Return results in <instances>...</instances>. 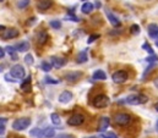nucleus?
Instances as JSON below:
<instances>
[{"mask_svg":"<svg viewBox=\"0 0 158 138\" xmlns=\"http://www.w3.org/2000/svg\"><path fill=\"white\" fill-rule=\"evenodd\" d=\"M31 122L32 121L30 117H20L12 122V128L15 131H25L26 128H28L31 126Z\"/></svg>","mask_w":158,"mask_h":138,"instance_id":"1","label":"nucleus"},{"mask_svg":"<svg viewBox=\"0 0 158 138\" xmlns=\"http://www.w3.org/2000/svg\"><path fill=\"white\" fill-rule=\"evenodd\" d=\"M109 104H110V99H109V97H107L106 94H98V95H96V97L93 98V100H92V105H93L94 108H97V109H104V108H107Z\"/></svg>","mask_w":158,"mask_h":138,"instance_id":"2","label":"nucleus"},{"mask_svg":"<svg viewBox=\"0 0 158 138\" xmlns=\"http://www.w3.org/2000/svg\"><path fill=\"white\" fill-rule=\"evenodd\" d=\"M147 100H148V97L145 94H132L126 97L125 103L129 105H140V104L147 103Z\"/></svg>","mask_w":158,"mask_h":138,"instance_id":"3","label":"nucleus"},{"mask_svg":"<svg viewBox=\"0 0 158 138\" xmlns=\"http://www.w3.org/2000/svg\"><path fill=\"white\" fill-rule=\"evenodd\" d=\"M114 121H115V124L119 125V126H127L131 122V116L129 114L120 112V114H117L114 116Z\"/></svg>","mask_w":158,"mask_h":138,"instance_id":"4","label":"nucleus"},{"mask_svg":"<svg viewBox=\"0 0 158 138\" xmlns=\"http://www.w3.org/2000/svg\"><path fill=\"white\" fill-rule=\"evenodd\" d=\"M127 77H129V75H127L126 71H124V70H119V71H115V72L113 73L112 79L114 81V83L121 84V83H124V82L127 81Z\"/></svg>","mask_w":158,"mask_h":138,"instance_id":"5","label":"nucleus"},{"mask_svg":"<svg viewBox=\"0 0 158 138\" xmlns=\"http://www.w3.org/2000/svg\"><path fill=\"white\" fill-rule=\"evenodd\" d=\"M10 75L15 78V79H22L26 75L25 69L21 66V65H14L11 70H10Z\"/></svg>","mask_w":158,"mask_h":138,"instance_id":"6","label":"nucleus"},{"mask_svg":"<svg viewBox=\"0 0 158 138\" xmlns=\"http://www.w3.org/2000/svg\"><path fill=\"white\" fill-rule=\"evenodd\" d=\"M83 122H85V116L82 114H74L68 120V125L69 126H81Z\"/></svg>","mask_w":158,"mask_h":138,"instance_id":"7","label":"nucleus"},{"mask_svg":"<svg viewBox=\"0 0 158 138\" xmlns=\"http://www.w3.org/2000/svg\"><path fill=\"white\" fill-rule=\"evenodd\" d=\"M49 63L52 64L53 67H55V69H60V67H64V66L66 65L68 61H66L65 58H61V56H52Z\"/></svg>","mask_w":158,"mask_h":138,"instance_id":"8","label":"nucleus"},{"mask_svg":"<svg viewBox=\"0 0 158 138\" xmlns=\"http://www.w3.org/2000/svg\"><path fill=\"white\" fill-rule=\"evenodd\" d=\"M81 76H82V72H80V71H70V72H68L65 75V79L68 82L74 83V82H77L79 81L80 78H81Z\"/></svg>","mask_w":158,"mask_h":138,"instance_id":"9","label":"nucleus"},{"mask_svg":"<svg viewBox=\"0 0 158 138\" xmlns=\"http://www.w3.org/2000/svg\"><path fill=\"white\" fill-rule=\"evenodd\" d=\"M19 34H20V32L16 28H9V30H6L4 32V34L1 35V38L2 39H12V38L19 37Z\"/></svg>","mask_w":158,"mask_h":138,"instance_id":"10","label":"nucleus"},{"mask_svg":"<svg viewBox=\"0 0 158 138\" xmlns=\"http://www.w3.org/2000/svg\"><path fill=\"white\" fill-rule=\"evenodd\" d=\"M71 99H73V93L69 92V91H64L59 95V103L61 104H68Z\"/></svg>","mask_w":158,"mask_h":138,"instance_id":"11","label":"nucleus"},{"mask_svg":"<svg viewBox=\"0 0 158 138\" xmlns=\"http://www.w3.org/2000/svg\"><path fill=\"white\" fill-rule=\"evenodd\" d=\"M147 31H148V35L153 39H158V25L156 23H150L147 26Z\"/></svg>","mask_w":158,"mask_h":138,"instance_id":"12","label":"nucleus"},{"mask_svg":"<svg viewBox=\"0 0 158 138\" xmlns=\"http://www.w3.org/2000/svg\"><path fill=\"white\" fill-rule=\"evenodd\" d=\"M109 125H110V120H109V117L103 116V117L99 120V127H98V131H99V132H104V131L109 127Z\"/></svg>","mask_w":158,"mask_h":138,"instance_id":"13","label":"nucleus"},{"mask_svg":"<svg viewBox=\"0 0 158 138\" xmlns=\"http://www.w3.org/2000/svg\"><path fill=\"white\" fill-rule=\"evenodd\" d=\"M106 15H107V18L109 20V22H110V25H112L113 27H119V26L121 25V22H120V20H119L118 17H115V16H114L112 12H109L108 10H107Z\"/></svg>","mask_w":158,"mask_h":138,"instance_id":"14","label":"nucleus"},{"mask_svg":"<svg viewBox=\"0 0 158 138\" xmlns=\"http://www.w3.org/2000/svg\"><path fill=\"white\" fill-rule=\"evenodd\" d=\"M31 82H32V77H31V76L26 77V78L21 82V89H22L23 92H26V93L31 92Z\"/></svg>","mask_w":158,"mask_h":138,"instance_id":"15","label":"nucleus"},{"mask_svg":"<svg viewBox=\"0 0 158 138\" xmlns=\"http://www.w3.org/2000/svg\"><path fill=\"white\" fill-rule=\"evenodd\" d=\"M14 48L16 49V51H21V53H23V51H27V50L30 49V43L26 42V40H23V42L17 43L16 45H14Z\"/></svg>","mask_w":158,"mask_h":138,"instance_id":"16","label":"nucleus"},{"mask_svg":"<svg viewBox=\"0 0 158 138\" xmlns=\"http://www.w3.org/2000/svg\"><path fill=\"white\" fill-rule=\"evenodd\" d=\"M92 77H93V79H96V81H104V79H107V75H106V72H104L103 70H97V71H94L93 75H92Z\"/></svg>","mask_w":158,"mask_h":138,"instance_id":"17","label":"nucleus"},{"mask_svg":"<svg viewBox=\"0 0 158 138\" xmlns=\"http://www.w3.org/2000/svg\"><path fill=\"white\" fill-rule=\"evenodd\" d=\"M52 5H53V1H52V0H40L37 6H38V9H40V11H45V10H48Z\"/></svg>","mask_w":158,"mask_h":138,"instance_id":"18","label":"nucleus"},{"mask_svg":"<svg viewBox=\"0 0 158 138\" xmlns=\"http://www.w3.org/2000/svg\"><path fill=\"white\" fill-rule=\"evenodd\" d=\"M94 9V5L92 4V2H89V1H86L83 5H82V7H81V11L83 12V14H91L92 12V10Z\"/></svg>","mask_w":158,"mask_h":138,"instance_id":"19","label":"nucleus"},{"mask_svg":"<svg viewBox=\"0 0 158 138\" xmlns=\"http://www.w3.org/2000/svg\"><path fill=\"white\" fill-rule=\"evenodd\" d=\"M48 39H49V35L47 32H44V31H40L38 35H37V40H38V43H40V45H43V44H45L47 42H48Z\"/></svg>","mask_w":158,"mask_h":138,"instance_id":"20","label":"nucleus"},{"mask_svg":"<svg viewBox=\"0 0 158 138\" xmlns=\"http://www.w3.org/2000/svg\"><path fill=\"white\" fill-rule=\"evenodd\" d=\"M55 137V130L53 127L43 128V138H53Z\"/></svg>","mask_w":158,"mask_h":138,"instance_id":"21","label":"nucleus"},{"mask_svg":"<svg viewBox=\"0 0 158 138\" xmlns=\"http://www.w3.org/2000/svg\"><path fill=\"white\" fill-rule=\"evenodd\" d=\"M5 51L11 56V59L12 60H17V54H16V49L14 48V47H11V45H7L6 48H5Z\"/></svg>","mask_w":158,"mask_h":138,"instance_id":"22","label":"nucleus"},{"mask_svg":"<svg viewBox=\"0 0 158 138\" xmlns=\"http://www.w3.org/2000/svg\"><path fill=\"white\" fill-rule=\"evenodd\" d=\"M88 60V56H87V50H82L80 51V54L77 55V63L79 64H83Z\"/></svg>","mask_w":158,"mask_h":138,"instance_id":"23","label":"nucleus"},{"mask_svg":"<svg viewBox=\"0 0 158 138\" xmlns=\"http://www.w3.org/2000/svg\"><path fill=\"white\" fill-rule=\"evenodd\" d=\"M50 120H52V122H53L55 126H59V125L61 124V119H60V116H59L56 112H53V114L50 115Z\"/></svg>","mask_w":158,"mask_h":138,"instance_id":"24","label":"nucleus"},{"mask_svg":"<svg viewBox=\"0 0 158 138\" xmlns=\"http://www.w3.org/2000/svg\"><path fill=\"white\" fill-rule=\"evenodd\" d=\"M30 135H31L32 137L43 138V130H40V128H33V130H31Z\"/></svg>","mask_w":158,"mask_h":138,"instance_id":"25","label":"nucleus"},{"mask_svg":"<svg viewBox=\"0 0 158 138\" xmlns=\"http://www.w3.org/2000/svg\"><path fill=\"white\" fill-rule=\"evenodd\" d=\"M52 64L50 63H48V61H43L42 64H40V69L43 70V71H45V72H49L50 70H52Z\"/></svg>","mask_w":158,"mask_h":138,"instance_id":"26","label":"nucleus"},{"mask_svg":"<svg viewBox=\"0 0 158 138\" xmlns=\"http://www.w3.org/2000/svg\"><path fill=\"white\" fill-rule=\"evenodd\" d=\"M49 25H50V27H52V28H54V30H59V28H61V22H60V21H58V20L50 21V22H49Z\"/></svg>","mask_w":158,"mask_h":138,"instance_id":"27","label":"nucleus"},{"mask_svg":"<svg viewBox=\"0 0 158 138\" xmlns=\"http://www.w3.org/2000/svg\"><path fill=\"white\" fill-rule=\"evenodd\" d=\"M44 82H45L47 84H58V83H59L58 79H54V78H52L50 76H45V77H44Z\"/></svg>","mask_w":158,"mask_h":138,"instance_id":"28","label":"nucleus"},{"mask_svg":"<svg viewBox=\"0 0 158 138\" xmlns=\"http://www.w3.org/2000/svg\"><path fill=\"white\" fill-rule=\"evenodd\" d=\"M5 124H6V120L5 119H0V136H2L5 133V130H6Z\"/></svg>","mask_w":158,"mask_h":138,"instance_id":"29","label":"nucleus"},{"mask_svg":"<svg viewBox=\"0 0 158 138\" xmlns=\"http://www.w3.org/2000/svg\"><path fill=\"white\" fill-rule=\"evenodd\" d=\"M64 20H66V21H74V22H79L80 21L79 17H76V16H75V15H73V14L66 15V16L64 17Z\"/></svg>","mask_w":158,"mask_h":138,"instance_id":"30","label":"nucleus"},{"mask_svg":"<svg viewBox=\"0 0 158 138\" xmlns=\"http://www.w3.org/2000/svg\"><path fill=\"white\" fill-rule=\"evenodd\" d=\"M142 49L143 50H146L148 54H151V55H153L155 54V51H153V49H152V47L148 44V43H145L143 45H142Z\"/></svg>","mask_w":158,"mask_h":138,"instance_id":"31","label":"nucleus"},{"mask_svg":"<svg viewBox=\"0 0 158 138\" xmlns=\"http://www.w3.org/2000/svg\"><path fill=\"white\" fill-rule=\"evenodd\" d=\"M25 63H26L27 65H33V63H35L33 56H32L31 54H27V55L25 56Z\"/></svg>","mask_w":158,"mask_h":138,"instance_id":"32","label":"nucleus"},{"mask_svg":"<svg viewBox=\"0 0 158 138\" xmlns=\"http://www.w3.org/2000/svg\"><path fill=\"white\" fill-rule=\"evenodd\" d=\"M146 61H147L148 64H155L156 61H158V56L155 55V54L151 55V56H147V58H146Z\"/></svg>","mask_w":158,"mask_h":138,"instance_id":"33","label":"nucleus"},{"mask_svg":"<svg viewBox=\"0 0 158 138\" xmlns=\"http://www.w3.org/2000/svg\"><path fill=\"white\" fill-rule=\"evenodd\" d=\"M130 32L132 34H139L140 33V26L139 25H132L131 28H130Z\"/></svg>","mask_w":158,"mask_h":138,"instance_id":"34","label":"nucleus"},{"mask_svg":"<svg viewBox=\"0 0 158 138\" xmlns=\"http://www.w3.org/2000/svg\"><path fill=\"white\" fill-rule=\"evenodd\" d=\"M28 4H30V0H20L19 4H17V6L20 9H25L26 6H28Z\"/></svg>","mask_w":158,"mask_h":138,"instance_id":"35","label":"nucleus"},{"mask_svg":"<svg viewBox=\"0 0 158 138\" xmlns=\"http://www.w3.org/2000/svg\"><path fill=\"white\" fill-rule=\"evenodd\" d=\"M98 38H99V34H91L88 37V39H87V43L91 44V43H93L94 40H97Z\"/></svg>","mask_w":158,"mask_h":138,"instance_id":"36","label":"nucleus"},{"mask_svg":"<svg viewBox=\"0 0 158 138\" xmlns=\"http://www.w3.org/2000/svg\"><path fill=\"white\" fill-rule=\"evenodd\" d=\"M102 138H118V136L114 132H108V133H103Z\"/></svg>","mask_w":158,"mask_h":138,"instance_id":"37","label":"nucleus"},{"mask_svg":"<svg viewBox=\"0 0 158 138\" xmlns=\"http://www.w3.org/2000/svg\"><path fill=\"white\" fill-rule=\"evenodd\" d=\"M5 79H6L7 82H16V79H15L14 77H11L10 73H6V75H5Z\"/></svg>","mask_w":158,"mask_h":138,"instance_id":"38","label":"nucleus"},{"mask_svg":"<svg viewBox=\"0 0 158 138\" xmlns=\"http://www.w3.org/2000/svg\"><path fill=\"white\" fill-rule=\"evenodd\" d=\"M35 21H36V17L28 18V20H27V22H26V26H32V25L35 23Z\"/></svg>","mask_w":158,"mask_h":138,"instance_id":"39","label":"nucleus"},{"mask_svg":"<svg viewBox=\"0 0 158 138\" xmlns=\"http://www.w3.org/2000/svg\"><path fill=\"white\" fill-rule=\"evenodd\" d=\"M55 138H75V137L71 136V135H59V136H56Z\"/></svg>","mask_w":158,"mask_h":138,"instance_id":"40","label":"nucleus"},{"mask_svg":"<svg viewBox=\"0 0 158 138\" xmlns=\"http://www.w3.org/2000/svg\"><path fill=\"white\" fill-rule=\"evenodd\" d=\"M94 2H96V4H94V7H97V9H101V7H102V2H101L99 0H96Z\"/></svg>","mask_w":158,"mask_h":138,"instance_id":"41","label":"nucleus"},{"mask_svg":"<svg viewBox=\"0 0 158 138\" xmlns=\"http://www.w3.org/2000/svg\"><path fill=\"white\" fill-rule=\"evenodd\" d=\"M4 56H5V49L0 47V59H2Z\"/></svg>","mask_w":158,"mask_h":138,"instance_id":"42","label":"nucleus"},{"mask_svg":"<svg viewBox=\"0 0 158 138\" xmlns=\"http://www.w3.org/2000/svg\"><path fill=\"white\" fill-rule=\"evenodd\" d=\"M5 31H6L5 26H1V25H0V37H1V35L4 34V32H5Z\"/></svg>","mask_w":158,"mask_h":138,"instance_id":"43","label":"nucleus"},{"mask_svg":"<svg viewBox=\"0 0 158 138\" xmlns=\"http://www.w3.org/2000/svg\"><path fill=\"white\" fill-rule=\"evenodd\" d=\"M155 109H156V110H157V111H158V103L156 104V105H155Z\"/></svg>","mask_w":158,"mask_h":138,"instance_id":"44","label":"nucleus"},{"mask_svg":"<svg viewBox=\"0 0 158 138\" xmlns=\"http://www.w3.org/2000/svg\"><path fill=\"white\" fill-rule=\"evenodd\" d=\"M156 130H157V132H158V121H157V124H156Z\"/></svg>","mask_w":158,"mask_h":138,"instance_id":"45","label":"nucleus"},{"mask_svg":"<svg viewBox=\"0 0 158 138\" xmlns=\"http://www.w3.org/2000/svg\"><path fill=\"white\" fill-rule=\"evenodd\" d=\"M1 71H2V66H0V72H1Z\"/></svg>","mask_w":158,"mask_h":138,"instance_id":"46","label":"nucleus"},{"mask_svg":"<svg viewBox=\"0 0 158 138\" xmlns=\"http://www.w3.org/2000/svg\"><path fill=\"white\" fill-rule=\"evenodd\" d=\"M156 45H157V47H158V39H157V40H156Z\"/></svg>","mask_w":158,"mask_h":138,"instance_id":"47","label":"nucleus"},{"mask_svg":"<svg viewBox=\"0 0 158 138\" xmlns=\"http://www.w3.org/2000/svg\"><path fill=\"white\" fill-rule=\"evenodd\" d=\"M85 138H97V137H85Z\"/></svg>","mask_w":158,"mask_h":138,"instance_id":"48","label":"nucleus"},{"mask_svg":"<svg viewBox=\"0 0 158 138\" xmlns=\"http://www.w3.org/2000/svg\"><path fill=\"white\" fill-rule=\"evenodd\" d=\"M1 1H4V0H0V2H1Z\"/></svg>","mask_w":158,"mask_h":138,"instance_id":"49","label":"nucleus"},{"mask_svg":"<svg viewBox=\"0 0 158 138\" xmlns=\"http://www.w3.org/2000/svg\"><path fill=\"white\" fill-rule=\"evenodd\" d=\"M85 1H87V0H85Z\"/></svg>","mask_w":158,"mask_h":138,"instance_id":"50","label":"nucleus"}]
</instances>
